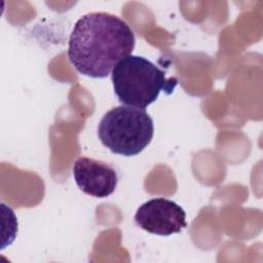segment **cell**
<instances>
[{
    "mask_svg": "<svg viewBox=\"0 0 263 263\" xmlns=\"http://www.w3.org/2000/svg\"><path fill=\"white\" fill-rule=\"evenodd\" d=\"M73 177L82 192L98 198L111 195L118 183L117 172L111 164L89 157L75 160Z\"/></svg>",
    "mask_w": 263,
    "mask_h": 263,
    "instance_id": "5b68a950",
    "label": "cell"
},
{
    "mask_svg": "<svg viewBox=\"0 0 263 263\" xmlns=\"http://www.w3.org/2000/svg\"><path fill=\"white\" fill-rule=\"evenodd\" d=\"M113 89L120 103L145 109L161 91L172 93L177 78H165V72L144 57L129 54L112 70Z\"/></svg>",
    "mask_w": 263,
    "mask_h": 263,
    "instance_id": "7a4b0ae2",
    "label": "cell"
},
{
    "mask_svg": "<svg viewBox=\"0 0 263 263\" xmlns=\"http://www.w3.org/2000/svg\"><path fill=\"white\" fill-rule=\"evenodd\" d=\"M153 135V119L145 109L126 105L106 112L98 125L102 144L111 152L123 156L142 152L150 144Z\"/></svg>",
    "mask_w": 263,
    "mask_h": 263,
    "instance_id": "3957f363",
    "label": "cell"
},
{
    "mask_svg": "<svg viewBox=\"0 0 263 263\" xmlns=\"http://www.w3.org/2000/svg\"><path fill=\"white\" fill-rule=\"evenodd\" d=\"M136 39L128 24L109 12H89L74 25L68 58L74 68L90 78H105L133 52Z\"/></svg>",
    "mask_w": 263,
    "mask_h": 263,
    "instance_id": "6da1fadb",
    "label": "cell"
},
{
    "mask_svg": "<svg viewBox=\"0 0 263 263\" xmlns=\"http://www.w3.org/2000/svg\"><path fill=\"white\" fill-rule=\"evenodd\" d=\"M135 222L143 230L161 236L179 233L187 226L184 209L164 197L152 198L141 204Z\"/></svg>",
    "mask_w": 263,
    "mask_h": 263,
    "instance_id": "277c9868",
    "label": "cell"
}]
</instances>
